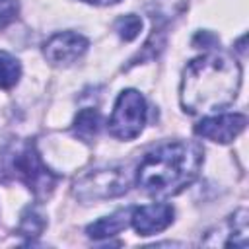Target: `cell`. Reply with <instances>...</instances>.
Listing matches in <instances>:
<instances>
[{"instance_id":"4fadbf2b","label":"cell","mask_w":249,"mask_h":249,"mask_svg":"<svg viewBox=\"0 0 249 249\" xmlns=\"http://www.w3.org/2000/svg\"><path fill=\"white\" fill-rule=\"evenodd\" d=\"M115 31L117 35L123 39V41H132L140 35L142 31V19L134 14H126V16H121L117 21H115Z\"/></svg>"},{"instance_id":"3957f363","label":"cell","mask_w":249,"mask_h":249,"mask_svg":"<svg viewBox=\"0 0 249 249\" xmlns=\"http://www.w3.org/2000/svg\"><path fill=\"white\" fill-rule=\"evenodd\" d=\"M12 169L16 177L21 183H25L39 200H47L53 195L58 181V175H54L43 163L33 142H27L19 150H16V154L12 156Z\"/></svg>"},{"instance_id":"5b68a950","label":"cell","mask_w":249,"mask_h":249,"mask_svg":"<svg viewBox=\"0 0 249 249\" xmlns=\"http://www.w3.org/2000/svg\"><path fill=\"white\" fill-rule=\"evenodd\" d=\"M128 189V175L123 167H99L82 175L74 183V195L82 202H95L119 196Z\"/></svg>"},{"instance_id":"9a60e30c","label":"cell","mask_w":249,"mask_h":249,"mask_svg":"<svg viewBox=\"0 0 249 249\" xmlns=\"http://www.w3.org/2000/svg\"><path fill=\"white\" fill-rule=\"evenodd\" d=\"M82 2H88V4H93V6H111V4H117L121 0H82Z\"/></svg>"},{"instance_id":"9c48e42d","label":"cell","mask_w":249,"mask_h":249,"mask_svg":"<svg viewBox=\"0 0 249 249\" xmlns=\"http://www.w3.org/2000/svg\"><path fill=\"white\" fill-rule=\"evenodd\" d=\"M130 212H132V208H123V210H117V212L111 214V216L99 218V220H95L93 224H89V226L86 228V233H88L91 239L113 237V235H117L119 231H123V230L128 228V224H130Z\"/></svg>"},{"instance_id":"6da1fadb","label":"cell","mask_w":249,"mask_h":249,"mask_svg":"<svg viewBox=\"0 0 249 249\" xmlns=\"http://www.w3.org/2000/svg\"><path fill=\"white\" fill-rule=\"evenodd\" d=\"M241 86V66L224 53L193 58L181 78V105L187 113H214L230 105Z\"/></svg>"},{"instance_id":"277c9868","label":"cell","mask_w":249,"mask_h":249,"mask_svg":"<svg viewBox=\"0 0 249 249\" xmlns=\"http://www.w3.org/2000/svg\"><path fill=\"white\" fill-rule=\"evenodd\" d=\"M146 99L136 89H124L119 93L115 101V109L111 113V119L107 123L111 136L119 140H132L136 138L144 124H146Z\"/></svg>"},{"instance_id":"52a82bcc","label":"cell","mask_w":249,"mask_h":249,"mask_svg":"<svg viewBox=\"0 0 249 249\" xmlns=\"http://www.w3.org/2000/svg\"><path fill=\"white\" fill-rule=\"evenodd\" d=\"M88 39L76 31H60L49 37V41L43 47L45 58L51 64L66 66L76 62L86 51H88Z\"/></svg>"},{"instance_id":"30bf717a","label":"cell","mask_w":249,"mask_h":249,"mask_svg":"<svg viewBox=\"0 0 249 249\" xmlns=\"http://www.w3.org/2000/svg\"><path fill=\"white\" fill-rule=\"evenodd\" d=\"M99 128H101V113H99L97 109H93V107L82 109V111L76 115L74 126H72L74 134H76L80 140H84V142H91V140L97 136Z\"/></svg>"},{"instance_id":"5bb4252c","label":"cell","mask_w":249,"mask_h":249,"mask_svg":"<svg viewBox=\"0 0 249 249\" xmlns=\"http://www.w3.org/2000/svg\"><path fill=\"white\" fill-rule=\"evenodd\" d=\"M18 2L16 0H0V29L10 25L18 18Z\"/></svg>"},{"instance_id":"ba28073f","label":"cell","mask_w":249,"mask_h":249,"mask_svg":"<svg viewBox=\"0 0 249 249\" xmlns=\"http://www.w3.org/2000/svg\"><path fill=\"white\" fill-rule=\"evenodd\" d=\"M173 206L167 202H154L144 206H134L130 212V224L138 235H152L163 231L173 222Z\"/></svg>"},{"instance_id":"7c38bea8","label":"cell","mask_w":249,"mask_h":249,"mask_svg":"<svg viewBox=\"0 0 249 249\" xmlns=\"http://www.w3.org/2000/svg\"><path fill=\"white\" fill-rule=\"evenodd\" d=\"M21 76V64L16 56H12L6 51H0V88L10 89L19 82Z\"/></svg>"},{"instance_id":"8fae6325","label":"cell","mask_w":249,"mask_h":249,"mask_svg":"<svg viewBox=\"0 0 249 249\" xmlns=\"http://www.w3.org/2000/svg\"><path fill=\"white\" fill-rule=\"evenodd\" d=\"M47 226V220L45 216L33 208V206H27L23 212H21V218H19V226H18V233L23 235V237H37L41 235V231L45 230Z\"/></svg>"},{"instance_id":"8992f818","label":"cell","mask_w":249,"mask_h":249,"mask_svg":"<svg viewBox=\"0 0 249 249\" xmlns=\"http://www.w3.org/2000/svg\"><path fill=\"white\" fill-rule=\"evenodd\" d=\"M247 117L241 113H220L212 117H204L195 124V134L208 138L212 142L228 144L245 128Z\"/></svg>"},{"instance_id":"7a4b0ae2","label":"cell","mask_w":249,"mask_h":249,"mask_svg":"<svg viewBox=\"0 0 249 249\" xmlns=\"http://www.w3.org/2000/svg\"><path fill=\"white\" fill-rule=\"evenodd\" d=\"M202 148L187 140L160 144L148 152L136 169V185L152 196H169L183 191L198 175Z\"/></svg>"}]
</instances>
